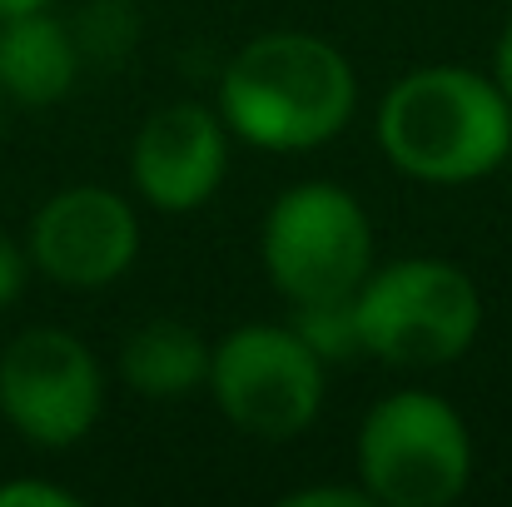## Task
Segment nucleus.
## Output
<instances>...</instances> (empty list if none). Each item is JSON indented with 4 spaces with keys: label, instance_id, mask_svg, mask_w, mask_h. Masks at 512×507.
Listing matches in <instances>:
<instances>
[{
    "label": "nucleus",
    "instance_id": "obj_1",
    "mask_svg": "<svg viewBox=\"0 0 512 507\" xmlns=\"http://www.w3.org/2000/svg\"><path fill=\"white\" fill-rule=\"evenodd\" d=\"M358 80L339 45L304 30L249 40L219 75V120L259 150L299 155L329 145L353 120Z\"/></svg>",
    "mask_w": 512,
    "mask_h": 507
},
{
    "label": "nucleus",
    "instance_id": "obj_2",
    "mask_svg": "<svg viewBox=\"0 0 512 507\" xmlns=\"http://www.w3.org/2000/svg\"><path fill=\"white\" fill-rule=\"evenodd\" d=\"M378 145L408 179L468 184L508 160L512 105L503 85L478 70L428 65L383 95Z\"/></svg>",
    "mask_w": 512,
    "mask_h": 507
},
{
    "label": "nucleus",
    "instance_id": "obj_3",
    "mask_svg": "<svg viewBox=\"0 0 512 507\" xmlns=\"http://www.w3.org/2000/svg\"><path fill=\"white\" fill-rule=\"evenodd\" d=\"M358 343L393 368H443L483 329L478 284L448 259H393L368 269L353 294Z\"/></svg>",
    "mask_w": 512,
    "mask_h": 507
},
{
    "label": "nucleus",
    "instance_id": "obj_4",
    "mask_svg": "<svg viewBox=\"0 0 512 507\" xmlns=\"http://www.w3.org/2000/svg\"><path fill=\"white\" fill-rule=\"evenodd\" d=\"M473 478V443L453 403L423 388L388 393L358 428V483L388 507H448Z\"/></svg>",
    "mask_w": 512,
    "mask_h": 507
},
{
    "label": "nucleus",
    "instance_id": "obj_5",
    "mask_svg": "<svg viewBox=\"0 0 512 507\" xmlns=\"http://www.w3.org/2000/svg\"><path fill=\"white\" fill-rule=\"evenodd\" d=\"M259 254L289 304L353 299L373 269V224L343 184L309 179L269 204Z\"/></svg>",
    "mask_w": 512,
    "mask_h": 507
},
{
    "label": "nucleus",
    "instance_id": "obj_6",
    "mask_svg": "<svg viewBox=\"0 0 512 507\" xmlns=\"http://www.w3.org/2000/svg\"><path fill=\"white\" fill-rule=\"evenodd\" d=\"M324 358L289 324H244L209 343V393L249 438H299L324 408Z\"/></svg>",
    "mask_w": 512,
    "mask_h": 507
},
{
    "label": "nucleus",
    "instance_id": "obj_7",
    "mask_svg": "<svg viewBox=\"0 0 512 507\" xmlns=\"http://www.w3.org/2000/svg\"><path fill=\"white\" fill-rule=\"evenodd\" d=\"M105 408L95 353L65 329H25L0 353V413L35 448H75Z\"/></svg>",
    "mask_w": 512,
    "mask_h": 507
},
{
    "label": "nucleus",
    "instance_id": "obj_8",
    "mask_svg": "<svg viewBox=\"0 0 512 507\" xmlns=\"http://www.w3.org/2000/svg\"><path fill=\"white\" fill-rule=\"evenodd\" d=\"M30 269L60 289H105L140 254L135 209L105 184H70L30 219Z\"/></svg>",
    "mask_w": 512,
    "mask_h": 507
},
{
    "label": "nucleus",
    "instance_id": "obj_9",
    "mask_svg": "<svg viewBox=\"0 0 512 507\" xmlns=\"http://www.w3.org/2000/svg\"><path fill=\"white\" fill-rule=\"evenodd\" d=\"M224 169H229V125L209 105L174 100L140 125L130 145L135 189L165 214H189L209 204L224 184Z\"/></svg>",
    "mask_w": 512,
    "mask_h": 507
},
{
    "label": "nucleus",
    "instance_id": "obj_10",
    "mask_svg": "<svg viewBox=\"0 0 512 507\" xmlns=\"http://www.w3.org/2000/svg\"><path fill=\"white\" fill-rule=\"evenodd\" d=\"M75 75H80V40L60 15L30 10V15L0 20V95L5 100L25 110H45L70 95Z\"/></svg>",
    "mask_w": 512,
    "mask_h": 507
},
{
    "label": "nucleus",
    "instance_id": "obj_11",
    "mask_svg": "<svg viewBox=\"0 0 512 507\" xmlns=\"http://www.w3.org/2000/svg\"><path fill=\"white\" fill-rule=\"evenodd\" d=\"M120 378L140 398H189L194 388L209 383V343L179 319L140 324L120 348Z\"/></svg>",
    "mask_w": 512,
    "mask_h": 507
},
{
    "label": "nucleus",
    "instance_id": "obj_12",
    "mask_svg": "<svg viewBox=\"0 0 512 507\" xmlns=\"http://www.w3.org/2000/svg\"><path fill=\"white\" fill-rule=\"evenodd\" d=\"M294 334L304 338L324 363H343L353 353H363L358 343V319H353V299H324V304H294Z\"/></svg>",
    "mask_w": 512,
    "mask_h": 507
},
{
    "label": "nucleus",
    "instance_id": "obj_13",
    "mask_svg": "<svg viewBox=\"0 0 512 507\" xmlns=\"http://www.w3.org/2000/svg\"><path fill=\"white\" fill-rule=\"evenodd\" d=\"M0 507H80V493L40 483V478H15V483H0Z\"/></svg>",
    "mask_w": 512,
    "mask_h": 507
},
{
    "label": "nucleus",
    "instance_id": "obj_14",
    "mask_svg": "<svg viewBox=\"0 0 512 507\" xmlns=\"http://www.w3.org/2000/svg\"><path fill=\"white\" fill-rule=\"evenodd\" d=\"M25 279H30V249L0 234V309H10L25 294Z\"/></svg>",
    "mask_w": 512,
    "mask_h": 507
},
{
    "label": "nucleus",
    "instance_id": "obj_15",
    "mask_svg": "<svg viewBox=\"0 0 512 507\" xmlns=\"http://www.w3.org/2000/svg\"><path fill=\"white\" fill-rule=\"evenodd\" d=\"M284 507H373V498H368L363 483L358 488L339 483V488H299V493L284 498Z\"/></svg>",
    "mask_w": 512,
    "mask_h": 507
},
{
    "label": "nucleus",
    "instance_id": "obj_16",
    "mask_svg": "<svg viewBox=\"0 0 512 507\" xmlns=\"http://www.w3.org/2000/svg\"><path fill=\"white\" fill-rule=\"evenodd\" d=\"M493 80L503 85V95H508V105H512V20H508V30H503V40H498V55H493Z\"/></svg>",
    "mask_w": 512,
    "mask_h": 507
},
{
    "label": "nucleus",
    "instance_id": "obj_17",
    "mask_svg": "<svg viewBox=\"0 0 512 507\" xmlns=\"http://www.w3.org/2000/svg\"><path fill=\"white\" fill-rule=\"evenodd\" d=\"M55 0H0V20H10V15H30V10H50Z\"/></svg>",
    "mask_w": 512,
    "mask_h": 507
}]
</instances>
